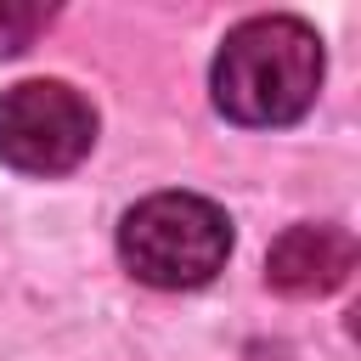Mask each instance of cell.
Returning <instances> with one entry per match:
<instances>
[{"mask_svg":"<svg viewBox=\"0 0 361 361\" xmlns=\"http://www.w3.org/2000/svg\"><path fill=\"white\" fill-rule=\"evenodd\" d=\"M209 85L231 124H293L322 90V39L305 17H248L220 39Z\"/></svg>","mask_w":361,"mask_h":361,"instance_id":"cell-1","label":"cell"},{"mask_svg":"<svg viewBox=\"0 0 361 361\" xmlns=\"http://www.w3.org/2000/svg\"><path fill=\"white\" fill-rule=\"evenodd\" d=\"M231 254V220L197 192H152L118 226V259L147 288H203Z\"/></svg>","mask_w":361,"mask_h":361,"instance_id":"cell-2","label":"cell"},{"mask_svg":"<svg viewBox=\"0 0 361 361\" xmlns=\"http://www.w3.org/2000/svg\"><path fill=\"white\" fill-rule=\"evenodd\" d=\"M96 147V107L62 79H23L0 96V164L62 175Z\"/></svg>","mask_w":361,"mask_h":361,"instance_id":"cell-3","label":"cell"},{"mask_svg":"<svg viewBox=\"0 0 361 361\" xmlns=\"http://www.w3.org/2000/svg\"><path fill=\"white\" fill-rule=\"evenodd\" d=\"M350 271H355V237L327 220L288 226L265 254V282L288 299H322V293L344 288Z\"/></svg>","mask_w":361,"mask_h":361,"instance_id":"cell-4","label":"cell"},{"mask_svg":"<svg viewBox=\"0 0 361 361\" xmlns=\"http://www.w3.org/2000/svg\"><path fill=\"white\" fill-rule=\"evenodd\" d=\"M45 23H51V6H6V0H0V56L28 51Z\"/></svg>","mask_w":361,"mask_h":361,"instance_id":"cell-5","label":"cell"}]
</instances>
